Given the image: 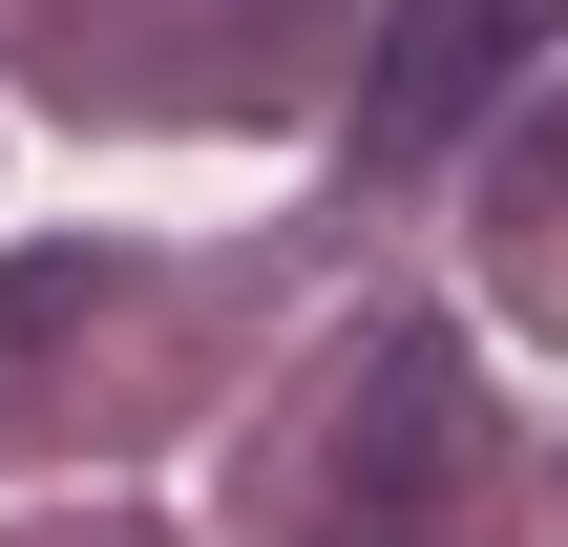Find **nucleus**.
Instances as JSON below:
<instances>
[{"label":"nucleus","instance_id":"f257e3e1","mask_svg":"<svg viewBox=\"0 0 568 547\" xmlns=\"http://www.w3.org/2000/svg\"><path fill=\"white\" fill-rule=\"evenodd\" d=\"M464 337H422V316H379L358 358H337V422H316V547H443L464 506Z\"/></svg>","mask_w":568,"mask_h":547},{"label":"nucleus","instance_id":"f03ea898","mask_svg":"<svg viewBox=\"0 0 568 547\" xmlns=\"http://www.w3.org/2000/svg\"><path fill=\"white\" fill-rule=\"evenodd\" d=\"M568 0H400L379 21V84H358V169H443V148H485L527 84H548Z\"/></svg>","mask_w":568,"mask_h":547},{"label":"nucleus","instance_id":"7ed1b4c3","mask_svg":"<svg viewBox=\"0 0 568 547\" xmlns=\"http://www.w3.org/2000/svg\"><path fill=\"white\" fill-rule=\"evenodd\" d=\"M295 21H316V0H84V42H105L148 105H232L253 63H295Z\"/></svg>","mask_w":568,"mask_h":547},{"label":"nucleus","instance_id":"20e7f679","mask_svg":"<svg viewBox=\"0 0 568 547\" xmlns=\"http://www.w3.org/2000/svg\"><path fill=\"white\" fill-rule=\"evenodd\" d=\"M84 316H105V253H21V274H0V422L42 401V358H63Z\"/></svg>","mask_w":568,"mask_h":547},{"label":"nucleus","instance_id":"39448f33","mask_svg":"<svg viewBox=\"0 0 568 547\" xmlns=\"http://www.w3.org/2000/svg\"><path fill=\"white\" fill-rule=\"evenodd\" d=\"M485 190H506V232H548V211H568V84L506 126V169H485Z\"/></svg>","mask_w":568,"mask_h":547}]
</instances>
